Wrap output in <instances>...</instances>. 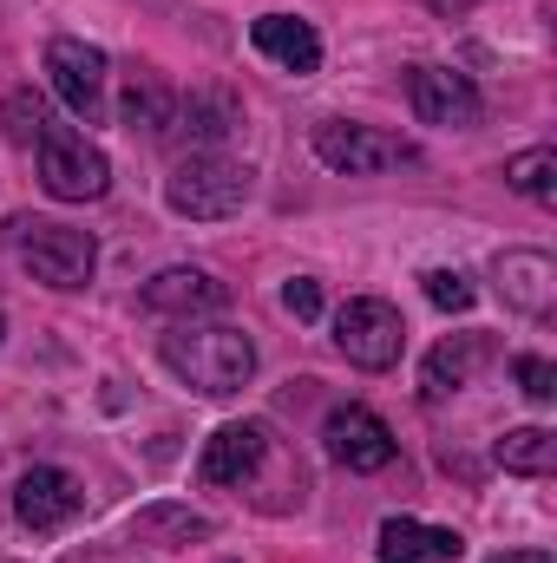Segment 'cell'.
Listing matches in <instances>:
<instances>
[{
    "label": "cell",
    "mask_w": 557,
    "mask_h": 563,
    "mask_svg": "<svg viewBox=\"0 0 557 563\" xmlns=\"http://www.w3.org/2000/svg\"><path fill=\"white\" fill-rule=\"evenodd\" d=\"M164 367L204 400H230L256 374V341L243 328H177L164 334Z\"/></svg>",
    "instance_id": "cell-1"
},
{
    "label": "cell",
    "mask_w": 557,
    "mask_h": 563,
    "mask_svg": "<svg viewBox=\"0 0 557 563\" xmlns=\"http://www.w3.org/2000/svg\"><path fill=\"white\" fill-rule=\"evenodd\" d=\"M164 203L190 223H223L250 203V164L217 157V151H190L171 177H164Z\"/></svg>",
    "instance_id": "cell-2"
},
{
    "label": "cell",
    "mask_w": 557,
    "mask_h": 563,
    "mask_svg": "<svg viewBox=\"0 0 557 563\" xmlns=\"http://www.w3.org/2000/svg\"><path fill=\"white\" fill-rule=\"evenodd\" d=\"M335 347H341L354 367L387 374V367L407 354V321H401L394 301H381V295H354V301L335 314Z\"/></svg>",
    "instance_id": "cell-3"
},
{
    "label": "cell",
    "mask_w": 557,
    "mask_h": 563,
    "mask_svg": "<svg viewBox=\"0 0 557 563\" xmlns=\"http://www.w3.org/2000/svg\"><path fill=\"white\" fill-rule=\"evenodd\" d=\"M33 144H40V184H46L59 203H92V197H106L112 164H106V151H99V144H86V132L46 125Z\"/></svg>",
    "instance_id": "cell-4"
},
{
    "label": "cell",
    "mask_w": 557,
    "mask_h": 563,
    "mask_svg": "<svg viewBox=\"0 0 557 563\" xmlns=\"http://www.w3.org/2000/svg\"><path fill=\"white\" fill-rule=\"evenodd\" d=\"M315 157H321L328 170H341V177H381V170H394V164H414L419 151H414V139H401V132L328 119V125H315Z\"/></svg>",
    "instance_id": "cell-5"
},
{
    "label": "cell",
    "mask_w": 557,
    "mask_h": 563,
    "mask_svg": "<svg viewBox=\"0 0 557 563\" xmlns=\"http://www.w3.org/2000/svg\"><path fill=\"white\" fill-rule=\"evenodd\" d=\"M20 263H26V276L46 282V288H86L92 269H99V250L73 223H26L20 230Z\"/></svg>",
    "instance_id": "cell-6"
},
{
    "label": "cell",
    "mask_w": 557,
    "mask_h": 563,
    "mask_svg": "<svg viewBox=\"0 0 557 563\" xmlns=\"http://www.w3.org/2000/svg\"><path fill=\"white\" fill-rule=\"evenodd\" d=\"M407 99H414L419 125H446V132H466L479 125V86L452 66H414L407 73Z\"/></svg>",
    "instance_id": "cell-7"
},
{
    "label": "cell",
    "mask_w": 557,
    "mask_h": 563,
    "mask_svg": "<svg viewBox=\"0 0 557 563\" xmlns=\"http://www.w3.org/2000/svg\"><path fill=\"white\" fill-rule=\"evenodd\" d=\"M79 505H86L79 478L59 472V465H33V472L13 485V518H20L26 531H59V525L79 518Z\"/></svg>",
    "instance_id": "cell-8"
},
{
    "label": "cell",
    "mask_w": 557,
    "mask_h": 563,
    "mask_svg": "<svg viewBox=\"0 0 557 563\" xmlns=\"http://www.w3.org/2000/svg\"><path fill=\"white\" fill-rule=\"evenodd\" d=\"M46 73H53V92H59L79 119L99 112V92H106V53H99V46L59 33V40L46 46Z\"/></svg>",
    "instance_id": "cell-9"
},
{
    "label": "cell",
    "mask_w": 557,
    "mask_h": 563,
    "mask_svg": "<svg viewBox=\"0 0 557 563\" xmlns=\"http://www.w3.org/2000/svg\"><path fill=\"white\" fill-rule=\"evenodd\" d=\"M328 452L348 472H387L394 465V432H387L381 413H368V407H335L328 413Z\"/></svg>",
    "instance_id": "cell-10"
},
{
    "label": "cell",
    "mask_w": 557,
    "mask_h": 563,
    "mask_svg": "<svg viewBox=\"0 0 557 563\" xmlns=\"http://www.w3.org/2000/svg\"><path fill=\"white\" fill-rule=\"evenodd\" d=\"M499 295H505V308L545 321L557 308V263L545 250H505L499 256Z\"/></svg>",
    "instance_id": "cell-11"
},
{
    "label": "cell",
    "mask_w": 557,
    "mask_h": 563,
    "mask_svg": "<svg viewBox=\"0 0 557 563\" xmlns=\"http://www.w3.org/2000/svg\"><path fill=\"white\" fill-rule=\"evenodd\" d=\"M485 354H492L485 334H452V341H439V347L426 354V367H419V394H426V400H446V394L472 387V374L485 367Z\"/></svg>",
    "instance_id": "cell-12"
},
{
    "label": "cell",
    "mask_w": 557,
    "mask_h": 563,
    "mask_svg": "<svg viewBox=\"0 0 557 563\" xmlns=\"http://www.w3.org/2000/svg\"><path fill=\"white\" fill-rule=\"evenodd\" d=\"M250 40H256L263 59H276L282 73H315L321 66V33L308 20H295V13H263L250 26Z\"/></svg>",
    "instance_id": "cell-13"
},
{
    "label": "cell",
    "mask_w": 557,
    "mask_h": 563,
    "mask_svg": "<svg viewBox=\"0 0 557 563\" xmlns=\"http://www.w3.org/2000/svg\"><path fill=\"white\" fill-rule=\"evenodd\" d=\"M466 538L439 531V525H414V518H387L381 525V563H459Z\"/></svg>",
    "instance_id": "cell-14"
},
{
    "label": "cell",
    "mask_w": 557,
    "mask_h": 563,
    "mask_svg": "<svg viewBox=\"0 0 557 563\" xmlns=\"http://www.w3.org/2000/svg\"><path fill=\"white\" fill-rule=\"evenodd\" d=\"M223 301H230V288L204 269H164V276L144 282V308H157V314H204Z\"/></svg>",
    "instance_id": "cell-15"
},
{
    "label": "cell",
    "mask_w": 557,
    "mask_h": 563,
    "mask_svg": "<svg viewBox=\"0 0 557 563\" xmlns=\"http://www.w3.org/2000/svg\"><path fill=\"white\" fill-rule=\"evenodd\" d=\"M256 465H263V426L243 420V426H223V432L204 445V465H197V472H204L210 485H243Z\"/></svg>",
    "instance_id": "cell-16"
},
{
    "label": "cell",
    "mask_w": 557,
    "mask_h": 563,
    "mask_svg": "<svg viewBox=\"0 0 557 563\" xmlns=\"http://www.w3.org/2000/svg\"><path fill=\"white\" fill-rule=\"evenodd\" d=\"M499 465L518 472V478L557 472V432L551 426H518V432H505V439H499Z\"/></svg>",
    "instance_id": "cell-17"
},
{
    "label": "cell",
    "mask_w": 557,
    "mask_h": 563,
    "mask_svg": "<svg viewBox=\"0 0 557 563\" xmlns=\"http://www.w3.org/2000/svg\"><path fill=\"white\" fill-rule=\"evenodd\" d=\"M177 119H184V132L197 139V151H210L223 132H237V99H230V92H190ZM177 119H171V125H177Z\"/></svg>",
    "instance_id": "cell-18"
},
{
    "label": "cell",
    "mask_w": 557,
    "mask_h": 563,
    "mask_svg": "<svg viewBox=\"0 0 557 563\" xmlns=\"http://www.w3.org/2000/svg\"><path fill=\"white\" fill-rule=\"evenodd\" d=\"M505 184H512L518 197H532V203H551V197H557V151H551V144L518 151V157L505 164Z\"/></svg>",
    "instance_id": "cell-19"
},
{
    "label": "cell",
    "mask_w": 557,
    "mask_h": 563,
    "mask_svg": "<svg viewBox=\"0 0 557 563\" xmlns=\"http://www.w3.org/2000/svg\"><path fill=\"white\" fill-rule=\"evenodd\" d=\"M125 125L132 132H151V139H164L171 132V99H164V86H132V99H125Z\"/></svg>",
    "instance_id": "cell-20"
},
{
    "label": "cell",
    "mask_w": 557,
    "mask_h": 563,
    "mask_svg": "<svg viewBox=\"0 0 557 563\" xmlns=\"http://www.w3.org/2000/svg\"><path fill=\"white\" fill-rule=\"evenodd\" d=\"M139 538H210V518L157 505V511H139Z\"/></svg>",
    "instance_id": "cell-21"
},
{
    "label": "cell",
    "mask_w": 557,
    "mask_h": 563,
    "mask_svg": "<svg viewBox=\"0 0 557 563\" xmlns=\"http://www.w3.org/2000/svg\"><path fill=\"white\" fill-rule=\"evenodd\" d=\"M426 301H433V308H446V314H466V308H472V282L459 276V269H426Z\"/></svg>",
    "instance_id": "cell-22"
},
{
    "label": "cell",
    "mask_w": 557,
    "mask_h": 563,
    "mask_svg": "<svg viewBox=\"0 0 557 563\" xmlns=\"http://www.w3.org/2000/svg\"><path fill=\"white\" fill-rule=\"evenodd\" d=\"M518 387H525V400L551 407L557 400V367L551 361H538V354H525V361H518Z\"/></svg>",
    "instance_id": "cell-23"
},
{
    "label": "cell",
    "mask_w": 557,
    "mask_h": 563,
    "mask_svg": "<svg viewBox=\"0 0 557 563\" xmlns=\"http://www.w3.org/2000/svg\"><path fill=\"white\" fill-rule=\"evenodd\" d=\"M7 132H13V139H40V132H46V106H40L33 92H13V99H7Z\"/></svg>",
    "instance_id": "cell-24"
},
{
    "label": "cell",
    "mask_w": 557,
    "mask_h": 563,
    "mask_svg": "<svg viewBox=\"0 0 557 563\" xmlns=\"http://www.w3.org/2000/svg\"><path fill=\"white\" fill-rule=\"evenodd\" d=\"M282 308H288L295 321H315V314H321V282L295 276V282H288V288H282Z\"/></svg>",
    "instance_id": "cell-25"
},
{
    "label": "cell",
    "mask_w": 557,
    "mask_h": 563,
    "mask_svg": "<svg viewBox=\"0 0 557 563\" xmlns=\"http://www.w3.org/2000/svg\"><path fill=\"white\" fill-rule=\"evenodd\" d=\"M492 563H551V551H505V558H492Z\"/></svg>",
    "instance_id": "cell-26"
},
{
    "label": "cell",
    "mask_w": 557,
    "mask_h": 563,
    "mask_svg": "<svg viewBox=\"0 0 557 563\" xmlns=\"http://www.w3.org/2000/svg\"><path fill=\"white\" fill-rule=\"evenodd\" d=\"M433 7H439V13H459V7H466V0H433Z\"/></svg>",
    "instance_id": "cell-27"
},
{
    "label": "cell",
    "mask_w": 557,
    "mask_h": 563,
    "mask_svg": "<svg viewBox=\"0 0 557 563\" xmlns=\"http://www.w3.org/2000/svg\"><path fill=\"white\" fill-rule=\"evenodd\" d=\"M0 334H7V321H0Z\"/></svg>",
    "instance_id": "cell-28"
}]
</instances>
